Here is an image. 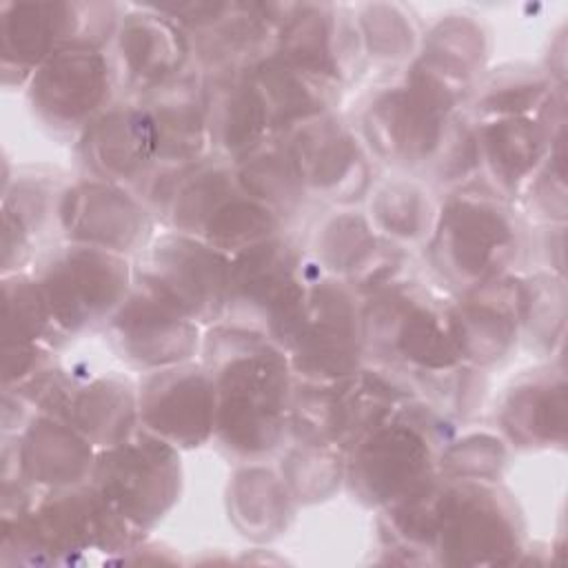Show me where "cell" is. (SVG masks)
I'll return each instance as SVG.
<instances>
[{
	"label": "cell",
	"mask_w": 568,
	"mask_h": 568,
	"mask_svg": "<svg viewBox=\"0 0 568 568\" xmlns=\"http://www.w3.org/2000/svg\"><path fill=\"white\" fill-rule=\"evenodd\" d=\"M204 366L213 377L215 435L246 457L271 453L291 428V364L266 337L217 324L204 339Z\"/></svg>",
	"instance_id": "cell-1"
},
{
	"label": "cell",
	"mask_w": 568,
	"mask_h": 568,
	"mask_svg": "<svg viewBox=\"0 0 568 568\" xmlns=\"http://www.w3.org/2000/svg\"><path fill=\"white\" fill-rule=\"evenodd\" d=\"M517 253V220L493 189H457L435 215L433 264L464 291L506 277Z\"/></svg>",
	"instance_id": "cell-2"
},
{
	"label": "cell",
	"mask_w": 568,
	"mask_h": 568,
	"mask_svg": "<svg viewBox=\"0 0 568 568\" xmlns=\"http://www.w3.org/2000/svg\"><path fill=\"white\" fill-rule=\"evenodd\" d=\"M444 422L433 410L399 406L351 448L348 481L368 506L390 508L437 479Z\"/></svg>",
	"instance_id": "cell-3"
},
{
	"label": "cell",
	"mask_w": 568,
	"mask_h": 568,
	"mask_svg": "<svg viewBox=\"0 0 568 568\" xmlns=\"http://www.w3.org/2000/svg\"><path fill=\"white\" fill-rule=\"evenodd\" d=\"M364 351L384 366L433 375L462 364L450 304L410 282H393L362 308Z\"/></svg>",
	"instance_id": "cell-4"
},
{
	"label": "cell",
	"mask_w": 568,
	"mask_h": 568,
	"mask_svg": "<svg viewBox=\"0 0 568 568\" xmlns=\"http://www.w3.org/2000/svg\"><path fill=\"white\" fill-rule=\"evenodd\" d=\"M306 268L300 246L282 233L235 253L220 324L255 333L282 348L313 282Z\"/></svg>",
	"instance_id": "cell-5"
},
{
	"label": "cell",
	"mask_w": 568,
	"mask_h": 568,
	"mask_svg": "<svg viewBox=\"0 0 568 568\" xmlns=\"http://www.w3.org/2000/svg\"><path fill=\"white\" fill-rule=\"evenodd\" d=\"M89 484L131 530L151 528L180 497L178 448L146 428L135 430L124 442L100 448Z\"/></svg>",
	"instance_id": "cell-6"
},
{
	"label": "cell",
	"mask_w": 568,
	"mask_h": 568,
	"mask_svg": "<svg viewBox=\"0 0 568 568\" xmlns=\"http://www.w3.org/2000/svg\"><path fill=\"white\" fill-rule=\"evenodd\" d=\"M406 397L384 371L357 368L351 375L306 382L293 390L291 428L300 444L353 448L368 430L388 419Z\"/></svg>",
	"instance_id": "cell-7"
},
{
	"label": "cell",
	"mask_w": 568,
	"mask_h": 568,
	"mask_svg": "<svg viewBox=\"0 0 568 568\" xmlns=\"http://www.w3.org/2000/svg\"><path fill=\"white\" fill-rule=\"evenodd\" d=\"M62 335L106 324L131 293L124 255L67 242L49 251L33 273Z\"/></svg>",
	"instance_id": "cell-8"
},
{
	"label": "cell",
	"mask_w": 568,
	"mask_h": 568,
	"mask_svg": "<svg viewBox=\"0 0 568 568\" xmlns=\"http://www.w3.org/2000/svg\"><path fill=\"white\" fill-rule=\"evenodd\" d=\"M430 548L448 564L508 561L521 548L519 517L493 481L439 477Z\"/></svg>",
	"instance_id": "cell-9"
},
{
	"label": "cell",
	"mask_w": 568,
	"mask_h": 568,
	"mask_svg": "<svg viewBox=\"0 0 568 568\" xmlns=\"http://www.w3.org/2000/svg\"><path fill=\"white\" fill-rule=\"evenodd\" d=\"M229 280L231 260L226 253L178 231L149 242L133 268L135 288L195 324H215L224 317Z\"/></svg>",
	"instance_id": "cell-10"
},
{
	"label": "cell",
	"mask_w": 568,
	"mask_h": 568,
	"mask_svg": "<svg viewBox=\"0 0 568 568\" xmlns=\"http://www.w3.org/2000/svg\"><path fill=\"white\" fill-rule=\"evenodd\" d=\"M282 351L293 373L306 382L355 373L364 353V317L355 288L342 277L313 280Z\"/></svg>",
	"instance_id": "cell-11"
},
{
	"label": "cell",
	"mask_w": 568,
	"mask_h": 568,
	"mask_svg": "<svg viewBox=\"0 0 568 568\" xmlns=\"http://www.w3.org/2000/svg\"><path fill=\"white\" fill-rule=\"evenodd\" d=\"M113 62L93 47H64L29 78L33 113L55 131H84L111 106Z\"/></svg>",
	"instance_id": "cell-12"
},
{
	"label": "cell",
	"mask_w": 568,
	"mask_h": 568,
	"mask_svg": "<svg viewBox=\"0 0 568 568\" xmlns=\"http://www.w3.org/2000/svg\"><path fill=\"white\" fill-rule=\"evenodd\" d=\"M217 397L204 364L182 362L149 371L138 388L142 428L169 444L195 448L215 435Z\"/></svg>",
	"instance_id": "cell-13"
},
{
	"label": "cell",
	"mask_w": 568,
	"mask_h": 568,
	"mask_svg": "<svg viewBox=\"0 0 568 568\" xmlns=\"http://www.w3.org/2000/svg\"><path fill=\"white\" fill-rule=\"evenodd\" d=\"M55 217L67 242L126 255L149 242L151 220L144 204L122 186L82 180L60 193Z\"/></svg>",
	"instance_id": "cell-14"
},
{
	"label": "cell",
	"mask_w": 568,
	"mask_h": 568,
	"mask_svg": "<svg viewBox=\"0 0 568 568\" xmlns=\"http://www.w3.org/2000/svg\"><path fill=\"white\" fill-rule=\"evenodd\" d=\"M362 51L355 18L335 4H288L273 58L335 84L351 78Z\"/></svg>",
	"instance_id": "cell-15"
},
{
	"label": "cell",
	"mask_w": 568,
	"mask_h": 568,
	"mask_svg": "<svg viewBox=\"0 0 568 568\" xmlns=\"http://www.w3.org/2000/svg\"><path fill=\"white\" fill-rule=\"evenodd\" d=\"M104 326L115 353L146 373L191 362L200 346L193 320L135 286Z\"/></svg>",
	"instance_id": "cell-16"
},
{
	"label": "cell",
	"mask_w": 568,
	"mask_h": 568,
	"mask_svg": "<svg viewBox=\"0 0 568 568\" xmlns=\"http://www.w3.org/2000/svg\"><path fill=\"white\" fill-rule=\"evenodd\" d=\"M189 51L191 40L175 20L155 7H138L115 31V80L142 98L184 75Z\"/></svg>",
	"instance_id": "cell-17"
},
{
	"label": "cell",
	"mask_w": 568,
	"mask_h": 568,
	"mask_svg": "<svg viewBox=\"0 0 568 568\" xmlns=\"http://www.w3.org/2000/svg\"><path fill=\"white\" fill-rule=\"evenodd\" d=\"M286 149L306 193L346 202L368 182V164L357 138L335 115L313 118L286 133Z\"/></svg>",
	"instance_id": "cell-18"
},
{
	"label": "cell",
	"mask_w": 568,
	"mask_h": 568,
	"mask_svg": "<svg viewBox=\"0 0 568 568\" xmlns=\"http://www.w3.org/2000/svg\"><path fill=\"white\" fill-rule=\"evenodd\" d=\"M80 160L95 180L144 189L158 171L155 133L146 109L126 102L102 111L80 135Z\"/></svg>",
	"instance_id": "cell-19"
},
{
	"label": "cell",
	"mask_w": 568,
	"mask_h": 568,
	"mask_svg": "<svg viewBox=\"0 0 568 568\" xmlns=\"http://www.w3.org/2000/svg\"><path fill=\"white\" fill-rule=\"evenodd\" d=\"M146 109L158 146V171H182L202 160L213 144L209 115V87L200 75L178 80L140 98ZM153 173V175H155Z\"/></svg>",
	"instance_id": "cell-20"
},
{
	"label": "cell",
	"mask_w": 568,
	"mask_h": 568,
	"mask_svg": "<svg viewBox=\"0 0 568 568\" xmlns=\"http://www.w3.org/2000/svg\"><path fill=\"white\" fill-rule=\"evenodd\" d=\"M453 331L462 362L486 366L504 359L521 328V286L513 277L464 291L450 304Z\"/></svg>",
	"instance_id": "cell-21"
},
{
	"label": "cell",
	"mask_w": 568,
	"mask_h": 568,
	"mask_svg": "<svg viewBox=\"0 0 568 568\" xmlns=\"http://www.w3.org/2000/svg\"><path fill=\"white\" fill-rule=\"evenodd\" d=\"M16 439V479L27 481L31 488H73L91 479L95 466L93 444L67 419L42 413Z\"/></svg>",
	"instance_id": "cell-22"
},
{
	"label": "cell",
	"mask_w": 568,
	"mask_h": 568,
	"mask_svg": "<svg viewBox=\"0 0 568 568\" xmlns=\"http://www.w3.org/2000/svg\"><path fill=\"white\" fill-rule=\"evenodd\" d=\"M477 166L493 180V191L501 197L530 182L546 153L552 149V131L528 115L495 118L475 129Z\"/></svg>",
	"instance_id": "cell-23"
},
{
	"label": "cell",
	"mask_w": 568,
	"mask_h": 568,
	"mask_svg": "<svg viewBox=\"0 0 568 568\" xmlns=\"http://www.w3.org/2000/svg\"><path fill=\"white\" fill-rule=\"evenodd\" d=\"M564 377L539 371L519 379L499 408L501 430L517 446H550L564 442L566 395Z\"/></svg>",
	"instance_id": "cell-24"
},
{
	"label": "cell",
	"mask_w": 568,
	"mask_h": 568,
	"mask_svg": "<svg viewBox=\"0 0 568 568\" xmlns=\"http://www.w3.org/2000/svg\"><path fill=\"white\" fill-rule=\"evenodd\" d=\"M62 419L75 426L93 446H115L135 433L140 419L138 393L115 375L75 384Z\"/></svg>",
	"instance_id": "cell-25"
},
{
	"label": "cell",
	"mask_w": 568,
	"mask_h": 568,
	"mask_svg": "<svg viewBox=\"0 0 568 568\" xmlns=\"http://www.w3.org/2000/svg\"><path fill=\"white\" fill-rule=\"evenodd\" d=\"M235 178L246 195L266 204L280 217L295 211L306 195L286 142L271 140L237 160Z\"/></svg>",
	"instance_id": "cell-26"
},
{
	"label": "cell",
	"mask_w": 568,
	"mask_h": 568,
	"mask_svg": "<svg viewBox=\"0 0 568 568\" xmlns=\"http://www.w3.org/2000/svg\"><path fill=\"white\" fill-rule=\"evenodd\" d=\"M484 40L481 27L466 16L442 20L428 33V44L419 60L466 87L475 69L481 67V60L486 58Z\"/></svg>",
	"instance_id": "cell-27"
},
{
	"label": "cell",
	"mask_w": 568,
	"mask_h": 568,
	"mask_svg": "<svg viewBox=\"0 0 568 568\" xmlns=\"http://www.w3.org/2000/svg\"><path fill=\"white\" fill-rule=\"evenodd\" d=\"M4 344H51L62 335L53 324L36 277L24 273L4 275Z\"/></svg>",
	"instance_id": "cell-28"
},
{
	"label": "cell",
	"mask_w": 568,
	"mask_h": 568,
	"mask_svg": "<svg viewBox=\"0 0 568 568\" xmlns=\"http://www.w3.org/2000/svg\"><path fill=\"white\" fill-rule=\"evenodd\" d=\"M371 217L379 233L395 240H419L435 222L428 195L406 180L386 182L371 202Z\"/></svg>",
	"instance_id": "cell-29"
},
{
	"label": "cell",
	"mask_w": 568,
	"mask_h": 568,
	"mask_svg": "<svg viewBox=\"0 0 568 568\" xmlns=\"http://www.w3.org/2000/svg\"><path fill=\"white\" fill-rule=\"evenodd\" d=\"M552 100L550 80L530 69H506L477 89V113L490 120L528 115L530 109H544Z\"/></svg>",
	"instance_id": "cell-30"
},
{
	"label": "cell",
	"mask_w": 568,
	"mask_h": 568,
	"mask_svg": "<svg viewBox=\"0 0 568 568\" xmlns=\"http://www.w3.org/2000/svg\"><path fill=\"white\" fill-rule=\"evenodd\" d=\"M362 49L371 55L404 58L413 49L415 31L410 20L395 4H368L355 18Z\"/></svg>",
	"instance_id": "cell-31"
},
{
	"label": "cell",
	"mask_w": 568,
	"mask_h": 568,
	"mask_svg": "<svg viewBox=\"0 0 568 568\" xmlns=\"http://www.w3.org/2000/svg\"><path fill=\"white\" fill-rule=\"evenodd\" d=\"M504 446L490 435H470L444 446L439 453V473L446 479H486L495 481L504 466Z\"/></svg>",
	"instance_id": "cell-32"
}]
</instances>
